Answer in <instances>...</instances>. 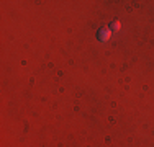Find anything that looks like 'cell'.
<instances>
[{
  "label": "cell",
  "mask_w": 154,
  "mask_h": 147,
  "mask_svg": "<svg viewBox=\"0 0 154 147\" xmlns=\"http://www.w3.org/2000/svg\"><path fill=\"white\" fill-rule=\"evenodd\" d=\"M110 38H112V31H110V28H100L97 31V39L98 41L105 43V41H108Z\"/></svg>",
  "instance_id": "6da1fadb"
},
{
  "label": "cell",
  "mask_w": 154,
  "mask_h": 147,
  "mask_svg": "<svg viewBox=\"0 0 154 147\" xmlns=\"http://www.w3.org/2000/svg\"><path fill=\"white\" fill-rule=\"evenodd\" d=\"M120 28H122V23H120L118 20L112 21V25H110V31H120Z\"/></svg>",
  "instance_id": "7a4b0ae2"
}]
</instances>
